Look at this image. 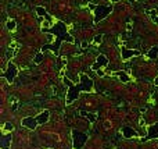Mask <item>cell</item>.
Segmentation results:
<instances>
[{"label":"cell","mask_w":158,"mask_h":149,"mask_svg":"<svg viewBox=\"0 0 158 149\" xmlns=\"http://www.w3.org/2000/svg\"><path fill=\"white\" fill-rule=\"evenodd\" d=\"M42 31L46 34H53L56 35V43L54 45H46L43 46V50L45 49H50L53 53L58 54V49H60L61 42H69V43H73V38L71 37L67 31V25L62 22V21H57L56 24L50 27V28H42Z\"/></svg>","instance_id":"6da1fadb"},{"label":"cell","mask_w":158,"mask_h":149,"mask_svg":"<svg viewBox=\"0 0 158 149\" xmlns=\"http://www.w3.org/2000/svg\"><path fill=\"white\" fill-rule=\"evenodd\" d=\"M81 82L79 85H73L72 82L67 78H64V84L68 86V93H67V105H71L73 101H76L79 96V92H90L93 89V80L89 78L86 74H81Z\"/></svg>","instance_id":"7a4b0ae2"},{"label":"cell","mask_w":158,"mask_h":149,"mask_svg":"<svg viewBox=\"0 0 158 149\" xmlns=\"http://www.w3.org/2000/svg\"><path fill=\"white\" fill-rule=\"evenodd\" d=\"M112 11V4L111 6H96L94 7V24L100 22L101 20H104L107 16H109V13Z\"/></svg>","instance_id":"3957f363"},{"label":"cell","mask_w":158,"mask_h":149,"mask_svg":"<svg viewBox=\"0 0 158 149\" xmlns=\"http://www.w3.org/2000/svg\"><path fill=\"white\" fill-rule=\"evenodd\" d=\"M87 141V135L85 133H81V131H76L73 130L72 131V144H73V149H82L83 145Z\"/></svg>","instance_id":"277c9868"},{"label":"cell","mask_w":158,"mask_h":149,"mask_svg":"<svg viewBox=\"0 0 158 149\" xmlns=\"http://www.w3.org/2000/svg\"><path fill=\"white\" fill-rule=\"evenodd\" d=\"M17 74H18V71H17V67H15V64L14 63H8V66H7V70L4 71V78L8 81V82H12L14 81V78L17 77Z\"/></svg>","instance_id":"5b68a950"},{"label":"cell","mask_w":158,"mask_h":149,"mask_svg":"<svg viewBox=\"0 0 158 149\" xmlns=\"http://www.w3.org/2000/svg\"><path fill=\"white\" fill-rule=\"evenodd\" d=\"M107 66H108V60H107V57H105L104 54H100V56H97V59H96V63L92 66V70L97 71V70H100L101 67H107Z\"/></svg>","instance_id":"8992f818"},{"label":"cell","mask_w":158,"mask_h":149,"mask_svg":"<svg viewBox=\"0 0 158 149\" xmlns=\"http://www.w3.org/2000/svg\"><path fill=\"white\" fill-rule=\"evenodd\" d=\"M21 124L29 130H35L37 125H39V123H37L36 117H25V118H22Z\"/></svg>","instance_id":"52a82bcc"},{"label":"cell","mask_w":158,"mask_h":149,"mask_svg":"<svg viewBox=\"0 0 158 149\" xmlns=\"http://www.w3.org/2000/svg\"><path fill=\"white\" fill-rule=\"evenodd\" d=\"M153 138H158V123L148 127V134H147L146 138H143L142 141L144 142V141H148V139H153Z\"/></svg>","instance_id":"ba28073f"},{"label":"cell","mask_w":158,"mask_h":149,"mask_svg":"<svg viewBox=\"0 0 158 149\" xmlns=\"http://www.w3.org/2000/svg\"><path fill=\"white\" fill-rule=\"evenodd\" d=\"M121 54H122V60H129L130 57L139 56V54H140V52H139V50H130V49L122 48Z\"/></svg>","instance_id":"9c48e42d"},{"label":"cell","mask_w":158,"mask_h":149,"mask_svg":"<svg viewBox=\"0 0 158 149\" xmlns=\"http://www.w3.org/2000/svg\"><path fill=\"white\" fill-rule=\"evenodd\" d=\"M122 134H123V138H126V139H129L132 137H139V134L133 128H130V127H123L122 128Z\"/></svg>","instance_id":"30bf717a"},{"label":"cell","mask_w":158,"mask_h":149,"mask_svg":"<svg viewBox=\"0 0 158 149\" xmlns=\"http://www.w3.org/2000/svg\"><path fill=\"white\" fill-rule=\"evenodd\" d=\"M49 117H50L49 110H45V112H42L40 114H37L36 120H37V123H39V124H45V123H47V121H49Z\"/></svg>","instance_id":"8fae6325"},{"label":"cell","mask_w":158,"mask_h":149,"mask_svg":"<svg viewBox=\"0 0 158 149\" xmlns=\"http://www.w3.org/2000/svg\"><path fill=\"white\" fill-rule=\"evenodd\" d=\"M81 114H82V116H85L90 123H94V121L97 120V116L93 114V113H87V112H85V110H81Z\"/></svg>","instance_id":"7c38bea8"},{"label":"cell","mask_w":158,"mask_h":149,"mask_svg":"<svg viewBox=\"0 0 158 149\" xmlns=\"http://www.w3.org/2000/svg\"><path fill=\"white\" fill-rule=\"evenodd\" d=\"M10 144H11V135H4L1 138V146H3V149H7L10 146Z\"/></svg>","instance_id":"4fadbf2b"},{"label":"cell","mask_w":158,"mask_h":149,"mask_svg":"<svg viewBox=\"0 0 158 149\" xmlns=\"http://www.w3.org/2000/svg\"><path fill=\"white\" fill-rule=\"evenodd\" d=\"M158 54V48L157 46H154V48H151L150 50H148V53H147V57L148 59H155Z\"/></svg>","instance_id":"5bb4252c"},{"label":"cell","mask_w":158,"mask_h":149,"mask_svg":"<svg viewBox=\"0 0 158 149\" xmlns=\"http://www.w3.org/2000/svg\"><path fill=\"white\" fill-rule=\"evenodd\" d=\"M36 13H37V16H39V17H46V16H47L45 7H40V6H37V7H36Z\"/></svg>","instance_id":"9a60e30c"},{"label":"cell","mask_w":158,"mask_h":149,"mask_svg":"<svg viewBox=\"0 0 158 149\" xmlns=\"http://www.w3.org/2000/svg\"><path fill=\"white\" fill-rule=\"evenodd\" d=\"M117 75L119 77V80H121L122 82H128V81H129V77L126 75L123 71H119V73H117Z\"/></svg>","instance_id":"2e32d148"},{"label":"cell","mask_w":158,"mask_h":149,"mask_svg":"<svg viewBox=\"0 0 158 149\" xmlns=\"http://www.w3.org/2000/svg\"><path fill=\"white\" fill-rule=\"evenodd\" d=\"M6 27H7V29H10V31H12V29H15L17 27V22L14 20H8L7 24H6Z\"/></svg>","instance_id":"e0dca14e"},{"label":"cell","mask_w":158,"mask_h":149,"mask_svg":"<svg viewBox=\"0 0 158 149\" xmlns=\"http://www.w3.org/2000/svg\"><path fill=\"white\" fill-rule=\"evenodd\" d=\"M42 60H43V52H39L35 56V59H33V61H35V64H40Z\"/></svg>","instance_id":"ac0fdd59"},{"label":"cell","mask_w":158,"mask_h":149,"mask_svg":"<svg viewBox=\"0 0 158 149\" xmlns=\"http://www.w3.org/2000/svg\"><path fill=\"white\" fill-rule=\"evenodd\" d=\"M4 128L7 130V131H12V128H14V125H12L11 123H6V124H4Z\"/></svg>","instance_id":"d6986e66"},{"label":"cell","mask_w":158,"mask_h":149,"mask_svg":"<svg viewBox=\"0 0 158 149\" xmlns=\"http://www.w3.org/2000/svg\"><path fill=\"white\" fill-rule=\"evenodd\" d=\"M100 40H101V35H97V37L94 38V43H98Z\"/></svg>","instance_id":"ffe728a7"},{"label":"cell","mask_w":158,"mask_h":149,"mask_svg":"<svg viewBox=\"0 0 158 149\" xmlns=\"http://www.w3.org/2000/svg\"><path fill=\"white\" fill-rule=\"evenodd\" d=\"M147 14H151V16H157V11H155V10H148V11H147Z\"/></svg>","instance_id":"44dd1931"},{"label":"cell","mask_w":158,"mask_h":149,"mask_svg":"<svg viewBox=\"0 0 158 149\" xmlns=\"http://www.w3.org/2000/svg\"><path fill=\"white\" fill-rule=\"evenodd\" d=\"M42 25H43V28H49V27H50V22H49V21H45V22H43Z\"/></svg>","instance_id":"7402d4cb"},{"label":"cell","mask_w":158,"mask_h":149,"mask_svg":"<svg viewBox=\"0 0 158 149\" xmlns=\"http://www.w3.org/2000/svg\"><path fill=\"white\" fill-rule=\"evenodd\" d=\"M87 45H89V43H87L86 40H83V42L81 43V48H83V49H85V48H87Z\"/></svg>","instance_id":"603a6c76"},{"label":"cell","mask_w":158,"mask_h":149,"mask_svg":"<svg viewBox=\"0 0 158 149\" xmlns=\"http://www.w3.org/2000/svg\"><path fill=\"white\" fill-rule=\"evenodd\" d=\"M10 56H14V52H12V50H8V52H7V59H10Z\"/></svg>","instance_id":"cb8c5ba5"},{"label":"cell","mask_w":158,"mask_h":149,"mask_svg":"<svg viewBox=\"0 0 158 149\" xmlns=\"http://www.w3.org/2000/svg\"><path fill=\"white\" fill-rule=\"evenodd\" d=\"M96 73H97V75H100V77H104V71H100V70H97Z\"/></svg>","instance_id":"d4e9b609"},{"label":"cell","mask_w":158,"mask_h":149,"mask_svg":"<svg viewBox=\"0 0 158 149\" xmlns=\"http://www.w3.org/2000/svg\"><path fill=\"white\" fill-rule=\"evenodd\" d=\"M154 22H157V24H158V17H157V16L154 17Z\"/></svg>","instance_id":"484cf974"},{"label":"cell","mask_w":158,"mask_h":149,"mask_svg":"<svg viewBox=\"0 0 158 149\" xmlns=\"http://www.w3.org/2000/svg\"><path fill=\"white\" fill-rule=\"evenodd\" d=\"M112 3H118V1H121V0H111Z\"/></svg>","instance_id":"4316f807"},{"label":"cell","mask_w":158,"mask_h":149,"mask_svg":"<svg viewBox=\"0 0 158 149\" xmlns=\"http://www.w3.org/2000/svg\"><path fill=\"white\" fill-rule=\"evenodd\" d=\"M155 85H158V77L155 78Z\"/></svg>","instance_id":"83f0119b"}]
</instances>
